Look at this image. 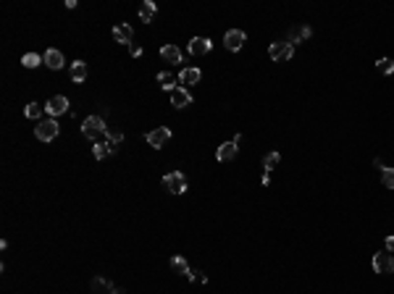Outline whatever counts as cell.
I'll use <instances>...</instances> for the list:
<instances>
[{
  "label": "cell",
  "mask_w": 394,
  "mask_h": 294,
  "mask_svg": "<svg viewBox=\"0 0 394 294\" xmlns=\"http://www.w3.org/2000/svg\"><path fill=\"white\" fill-rule=\"evenodd\" d=\"M373 270H376V273H381V276L394 273V257L389 255V250H386V252H376V255H373Z\"/></svg>",
  "instance_id": "8992f818"
},
{
  "label": "cell",
  "mask_w": 394,
  "mask_h": 294,
  "mask_svg": "<svg viewBox=\"0 0 394 294\" xmlns=\"http://www.w3.org/2000/svg\"><path fill=\"white\" fill-rule=\"evenodd\" d=\"M310 34H313V29H310V27H294L292 32H289V45L305 42V40H310Z\"/></svg>",
  "instance_id": "2e32d148"
},
{
  "label": "cell",
  "mask_w": 394,
  "mask_h": 294,
  "mask_svg": "<svg viewBox=\"0 0 394 294\" xmlns=\"http://www.w3.org/2000/svg\"><path fill=\"white\" fill-rule=\"evenodd\" d=\"M106 142L111 145V152H116V150L121 147V142H124V134H121V132H111V129H108V134H106Z\"/></svg>",
  "instance_id": "44dd1931"
},
{
  "label": "cell",
  "mask_w": 394,
  "mask_h": 294,
  "mask_svg": "<svg viewBox=\"0 0 394 294\" xmlns=\"http://www.w3.org/2000/svg\"><path fill=\"white\" fill-rule=\"evenodd\" d=\"M108 294H126V291H124V289H121V286H113V289H111V291H108Z\"/></svg>",
  "instance_id": "1f68e13d"
},
{
  "label": "cell",
  "mask_w": 394,
  "mask_h": 294,
  "mask_svg": "<svg viewBox=\"0 0 394 294\" xmlns=\"http://www.w3.org/2000/svg\"><path fill=\"white\" fill-rule=\"evenodd\" d=\"M171 137H173V134H171V129H168V126H158V129H153V132L147 134V145L158 150V147H163Z\"/></svg>",
  "instance_id": "52a82bcc"
},
{
  "label": "cell",
  "mask_w": 394,
  "mask_h": 294,
  "mask_svg": "<svg viewBox=\"0 0 394 294\" xmlns=\"http://www.w3.org/2000/svg\"><path fill=\"white\" fill-rule=\"evenodd\" d=\"M163 186L171 194H184L187 192V179H184L181 171H171V173L163 176Z\"/></svg>",
  "instance_id": "3957f363"
},
{
  "label": "cell",
  "mask_w": 394,
  "mask_h": 294,
  "mask_svg": "<svg viewBox=\"0 0 394 294\" xmlns=\"http://www.w3.org/2000/svg\"><path fill=\"white\" fill-rule=\"evenodd\" d=\"M200 68H194V66H189V68H184V71L176 76L179 79V84H197V81H200Z\"/></svg>",
  "instance_id": "9a60e30c"
},
{
  "label": "cell",
  "mask_w": 394,
  "mask_h": 294,
  "mask_svg": "<svg viewBox=\"0 0 394 294\" xmlns=\"http://www.w3.org/2000/svg\"><path fill=\"white\" fill-rule=\"evenodd\" d=\"M129 50H132V55H134V58H140V55H142V48H140L137 42H132V45H129Z\"/></svg>",
  "instance_id": "f546056e"
},
{
  "label": "cell",
  "mask_w": 394,
  "mask_h": 294,
  "mask_svg": "<svg viewBox=\"0 0 394 294\" xmlns=\"http://www.w3.org/2000/svg\"><path fill=\"white\" fill-rule=\"evenodd\" d=\"M386 250H394V237H386Z\"/></svg>",
  "instance_id": "4dcf8cb0"
},
{
  "label": "cell",
  "mask_w": 394,
  "mask_h": 294,
  "mask_svg": "<svg viewBox=\"0 0 394 294\" xmlns=\"http://www.w3.org/2000/svg\"><path fill=\"white\" fill-rule=\"evenodd\" d=\"M21 63H24L27 68H37V66H40V63H45V61H42V58H40L37 53H27L24 58H21Z\"/></svg>",
  "instance_id": "d4e9b609"
},
{
  "label": "cell",
  "mask_w": 394,
  "mask_h": 294,
  "mask_svg": "<svg viewBox=\"0 0 394 294\" xmlns=\"http://www.w3.org/2000/svg\"><path fill=\"white\" fill-rule=\"evenodd\" d=\"M34 134H37L40 142H53V139L58 137V121H55V119L37 121V126H34Z\"/></svg>",
  "instance_id": "7a4b0ae2"
},
{
  "label": "cell",
  "mask_w": 394,
  "mask_h": 294,
  "mask_svg": "<svg viewBox=\"0 0 394 294\" xmlns=\"http://www.w3.org/2000/svg\"><path fill=\"white\" fill-rule=\"evenodd\" d=\"M113 37H116V42H121V45H132L134 29L129 24H119V27H113Z\"/></svg>",
  "instance_id": "7c38bea8"
},
{
  "label": "cell",
  "mask_w": 394,
  "mask_h": 294,
  "mask_svg": "<svg viewBox=\"0 0 394 294\" xmlns=\"http://www.w3.org/2000/svg\"><path fill=\"white\" fill-rule=\"evenodd\" d=\"M42 61H45V66H48V68H53V71H58V68L63 66V55H61V50L50 48L48 53L42 55Z\"/></svg>",
  "instance_id": "5bb4252c"
},
{
  "label": "cell",
  "mask_w": 394,
  "mask_h": 294,
  "mask_svg": "<svg viewBox=\"0 0 394 294\" xmlns=\"http://www.w3.org/2000/svg\"><path fill=\"white\" fill-rule=\"evenodd\" d=\"M82 134L87 139H92V142H106V134H108V126L106 121H103V116H89V119H84L82 124Z\"/></svg>",
  "instance_id": "6da1fadb"
},
{
  "label": "cell",
  "mask_w": 394,
  "mask_h": 294,
  "mask_svg": "<svg viewBox=\"0 0 394 294\" xmlns=\"http://www.w3.org/2000/svg\"><path fill=\"white\" fill-rule=\"evenodd\" d=\"M176 81H179V79L171 76V74H163V71L158 74V84H160V89H166V92H173V89H176Z\"/></svg>",
  "instance_id": "d6986e66"
},
{
  "label": "cell",
  "mask_w": 394,
  "mask_h": 294,
  "mask_svg": "<svg viewBox=\"0 0 394 294\" xmlns=\"http://www.w3.org/2000/svg\"><path fill=\"white\" fill-rule=\"evenodd\" d=\"M45 113L48 116H61V113H68V97H63V95H55V97H50L48 100V105H45Z\"/></svg>",
  "instance_id": "ba28073f"
},
{
  "label": "cell",
  "mask_w": 394,
  "mask_h": 294,
  "mask_svg": "<svg viewBox=\"0 0 394 294\" xmlns=\"http://www.w3.org/2000/svg\"><path fill=\"white\" fill-rule=\"evenodd\" d=\"M171 105L173 108H187V105H192V95L184 87H176L171 92Z\"/></svg>",
  "instance_id": "30bf717a"
},
{
  "label": "cell",
  "mask_w": 394,
  "mask_h": 294,
  "mask_svg": "<svg viewBox=\"0 0 394 294\" xmlns=\"http://www.w3.org/2000/svg\"><path fill=\"white\" fill-rule=\"evenodd\" d=\"M92 155H95L97 160H103V158L113 155V152H111V145H108V142H97L95 147H92Z\"/></svg>",
  "instance_id": "603a6c76"
},
{
  "label": "cell",
  "mask_w": 394,
  "mask_h": 294,
  "mask_svg": "<svg viewBox=\"0 0 394 294\" xmlns=\"http://www.w3.org/2000/svg\"><path fill=\"white\" fill-rule=\"evenodd\" d=\"M268 55H271V61H289V58L294 55V45H289V42H284V40L271 42Z\"/></svg>",
  "instance_id": "277c9868"
},
{
  "label": "cell",
  "mask_w": 394,
  "mask_h": 294,
  "mask_svg": "<svg viewBox=\"0 0 394 294\" xmlns=\"http://www.w3.org/2000/svg\"><path fill=\"white\" fill-rule=\"evenodd\" d=\"M237 152H239V147H237L234 139H231V142H224L221 147L216 150V158L221 160V163H229V160H234V158H237Z\"/></svg>",
  "instance_id": "9c48e42d"
},
{
  "label": "cell",
  "mask_w": 394,
  "mask_h": 294,
  "mask_svg": "<svg viewBox=\"0 0 394 294\" xmlns=\"http://www.w3.org/2000/svg\"><path fill=\"white\" fill-rule=\"evenodd\" d=\"M153 16H155V3H153V0H145V3L140 6V19L145 21V24H150Z\"/></svg>",
  "instance_id": "ac0fdd59"
},
{
  "label": "cell",
  "mask_w": 394,
  "mask_h": 294,
  "mask_svg": "<svg viewBox=\"0 0 394 294\" xmlns=\"http://www.w3.org/2000/svg\"><path fill=\"white\" fill-rule=\"evenodd\" d=\"M187 278H189V281H194V284H208V276H205V273H200V270H189Z\"/></svg>",
  "instance_id": "f1b7e54d"
},
{
  "label": "cell",
  "mask_w": 394,
  "mask_h": 294,
  "mask_svg": "<svg viewBox=\"0 0 394 294\" xmlns=\"http://www.w3.org/2000/svg\"><path fill=\"white\" fill-rule=\"evenodd\" d=\"M279 160H281V155H279V152H276V150H273V152H268V155L263 158V168H265V173H268V171H273L276 166H279Z\"/></svg>",
  "instance_id": "7402d4cb"
},
{
  "label": "cell",
  "mask_w": 394,
  "mask_h": 294,
  "mask_svg": "<svg viewBox=\"0 0 394 294\" xmlns=\"http://www.w3.org/2000/svg\"><path fill=\"white\" fill-rule=\"evenodd\" d=\"M71 79L76 81V84H82V81L87 79V63L84 61H74L71 63Z\"/></svg>",
  "instance_id": "e0dca14e"
},
{
  "label": "cell",
  "mask_w": 394,
  "mask_h": 294,
  "mask_svg": "<svg viewBox=\"0 0 394 294\" xmlns=\"http://www.w3.org/2000/svg\"><path fill=\"white\" fill-rule=\"evenodd\" d=\"M24 113H27V119H40V116L45 113V108H42V105H37V103H29L27 108H24Z\"/></svg>",
  "instance_id": "484cf974"
},
{
  "label": "cell",
  "mask_w": 394,
  "mask_h": 294,
  "mask_svg": "<svg viewBox=\"0 0 394 294\" xmlns=\"http://www.w3.org/2000/svg\"><path fill=\"white\" fill-rule=\"evenodd\" d=\"M376 66H378L381 74H394V61H391V58H381Z\"/></svg>",
  "instance_id": "83f0119b"
},
{
  "label": "cell",
  "mask_w": 394,
  "mask_h": 294,
  "mask_svg": "<svg viewBox=\"0 0 394 294\" xmlns=\"http://www.w3.org/2000/svg\"><path fill=\"white\" fill-rule=\"evenodd\" d=\"M111 289H113V284H111L108 278H100V276L92 278V291H95V294H106V291H111Z\"/></svg>",
  "instance_id": "ffe728a7"
},
{
  "label": "cell",
  "mask_w": 394,
  "mask_h": 294,
  "mask_svg": "<svg viewBox=\"0 0 394 294\" xmlns=\"http://www.w3.org/2000/svg\"><path fill=\"white\" fill-rule=\"evenodd\" d=\"M211 48H213V42L208 40V37L189 40V55H205V53H211Z\"/></svg>",
  "instance_id": "8fae6325"
},
{
  "label": "cell",
  "mask_w": 394,
  "mask_h": 294,
  "mask_svg": "<svg viewBox=\"0 0 394 294\" xmlns=\"http://www.w3.org/2000/svg\"><path fill=\"white\" fill-rule=\"evenodd\" d=\"M245 42H247V34L242 29H229L224 34V45H226V50H231V53H239Z\"/></svg>",
  "instance_id": "5b68a950"
},
{
  "label": "cell",
  "mask_w": 394,
  "mask_h": 294,
  "mask_svg": "<svg viewBox=\"0 0 394 294\" xmlns=\"http://www.w3.org/2000/svg\"><path fill=\"white\" fill-rule=\"evenodd\" d=\"M160 55H163V61H168V63H184V55H181V50L176 48V45H163V48H160Z\"/></svg>",
  "instance_id": "4fadbf2b"
},
{
  "label": "cell",
  "mask_w": 394,
  "mask_h": 294,
  "mask_svg": "<svg viewBox=\"0 0 394 294\" xmlns=\"http://www.w3.org/2000/svg\"><path fill=\"white\" fill-rule=\"evenodd\" d=\"M381 184H384L386 189H394V168H384V171H381Z\"/></svg>",
  "instance_id": "4316f807"
},
{
  "label": "cell",
  "mask_w": 394,
  "mask_h": 294,
  "mask_svg": "<svg viewBox=\"0 0 394 294\" xmlns=\"http://www.w3.org/2000/svg\"><path fill=\"white\" fill-rule=\"evenodd\" d=\"M171 268L176 270V273H184V276L189 273V265H187V260H184L181 255H176V257H171Z\"/></svg>",
  "instance_id": "cb8c5ba5"
}]
</instances>
